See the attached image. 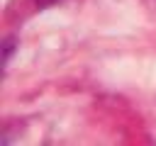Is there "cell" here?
Instances as JSON below:
<instances>
[{
	"instance_id": "2",
	"label": "cell",
	"mask_w": 156,
	"mask_h": 146,
	"mask_svg": "<svg viewBox=\"0 0 156 146\" xmlns=\"http://www.w3.org/2000/svg\"><path fill=\"white\" fill-rule=\"evenodd\" d=\"M54 2H58V0H34L37 7H49V5H54Z\"/></svg>"
},
{
	"instance_id": "1",
	"label": "cell",
	"mask_w": 156,
	"mask_h": 146,
	"mask_svg": "<svg viewBox=\"0 0 156 146\" xmlns=\"http://www.w3.org/2000/svg\"><path fill=\"white\" fill-rule=\"evenodd\" d=\"M15 46H17V39H15V36H7V39H5V44H2V63H5V66L10 63Z\"/></svg>"
}]
</instances>
